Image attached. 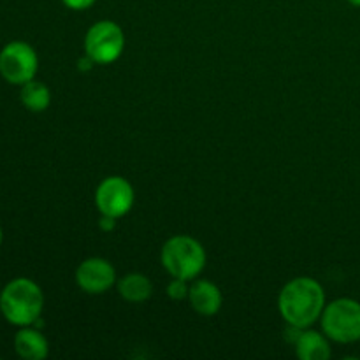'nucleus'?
I'll return each mask as SVG.
<instances>
[{
    "label": "nucleus",
    "mask_w": 360,
    "mask_h": 360,
    "mask_svg": "<svg viewBox=\"0 0 360 360\" xmlns=\"http://www.w3.org/2000/svg\"><path fill=\"white\" fill-rule=\"evenodd\" d=\"M188 292L190 287L186 285V280H181V278H172L167 287V295L172 301H183V299L188 297Z\"/></svg>",
    "instance_id": "obj_14"
},
{
    "label": "nucleus",
    "mask_w": 360,
    "mask_h": 360,
    "mask_svg": "<svg viewBox=\"0 0 360 360\" xmlns=\"http://www.w3.org/2000/svg\"><path fill=\"white\" fill-rule=\"evenodd\" d=\"M295 354L301 360H329L333 352L326 336L316 330L302 329L295 340Z\"/></svg>",
    "instance_id": "obj_11"
},
{
    "label": "nucleus",
    "mask_w": 360,
    "mask_h": 360,
    "mask_svg": "<svg viewBox=\"0 0 360 360\" xmlns=\"http://www.w3.org/2000/svg\"><path fill=\"white\" fill-rule=\"evenodd\" d=\"M44 306V295L28 278H16L0 294V311L4 319L18 327H28L39 320Z\"/></svg>",
    "instance_id": "obj_2"
},
{
    "label": "nucleus",
    "mask_w": 360,
    "mask_h": 360,
    "mask_svg": "<svg viewBox=\"0 0 360 360\" xmlns=\"http://www.w3.org/2000/svg\"><path fill=\"white\" fill-rule=\"evenodd\" d=\"M320 319L329 340L343 345L360 341V302L355 299L341 297L329 302Z\"/></svg>",
    "instance_id": "obj_4"
},
{
    "label": "nucleus",
    "mask_w": 360,
    "mask_h": 360,
    "mask_svg": "<svg viewBox=\"0 0 360 360\" xmlns=\"http://www.w3.org/2000/svg\"><path fill=\"white\" fill-rule=\"evenodd\" d=\"M63 6L69 7L72 11H86L94 6L97 0H62Z\"/></svg>",
    "instance_id": "obj_15"
},
{
    "label": "nucleus",
    "mask_w": 360,
    "mask_h": 360,
    "mask_svg": "<svg viewBox=\"0 0 360 360\" xmlns=\"http://www.w3.org/2000/svg\"><path fill=\"white\" fill-rule=\"evenodd\" d=\"M95 204L101 214L111 218H122L132 210L134 188L122 176H109L102 179L95 192Z\"/></svg>",
    "instance_id": "obj_7"
},
{
    "label": "nucleus",
    "mask_w": 360,
    "mask_h": 360,
    "mask_svg": "<svg viewBox=\"0 0 360 360\" xmlns=\"http://www.w3.org/2000/svg\"><path fill=\"white\" fill-rule=\"evenodd\" d=\"M0 245H2V229H0Z\"/></svg>",
    "instance_id": "obj_18"
},
{
    "label": "nucleus",
    "mask_w": 360,
    "mask_h": 360,
    "mask_svg": "<svg viewBox=\"0 0 360 360\" xmlns=\"http://www.w3.org/2000/svg\"><path fill=\"white\" fill-rule=\"evenodd\" d=\"M98 225H101V229H102V231H105V232H111L112 229H115V225H116V218H111V217H104V214H102V218H101V221H98Z\"/></svg>",
    "instance_id": "obj_16"
},
{
    "label": "nucleus",
    "mask_w": 360,
    "mask_h": 360,
    "mask_svg": "<svg viewBox=\"0 0 360 360\" xmlns=\"http://www.w3.org/2000/svg\"><path fill=\"white\" fill-rule=\"evenodd\" d=\"M160 260L172 278L190 281L206 267V252L197 239L190 236H174L162 246Z\"/></svg>",
    "instance_id": "obj_3"
},
{
    "label": "nucleus",
    "mask_w": 360,
    "mask_h": 360,
    "mask_svg": "<svg viewBox=\"0 0 360 360\" xmlns=\"http://www.w3.org/2000/svg\"><path fill=\"white\" fill-rule=\"evenodd\" d=\"M326 292L316 280L308 276L288 281L278 297V309L285 322L297 329H308L322 316Z\"/></svg>",
    "instance_id": "obj_1"
},
{
    "label": "nucleus",
    "mask_w": 360,
    "mask_h": 360,
    "mask_svg": "<svg viewBox=\"0 0 360 360\" xmlns=\"http://www.w3.org/2000/svg\"><path fill=\"white\" fill-rule=\"evenodd\" d=\"M118 294L125 301L139 304V302L148 301L151 297L153 285H151V281L144 274L130 273L118 281Z\"/></svg>",
    "instance_id": "obj_12"
},
{
    "label": "nucleus",
    "mask_w": 360,
    "mask_h": 360,
    "mask_svg": "<svg viewBox=\"0 0 360 360\" xmlns=\"http://www.w3.org/2000/svg\"><path fill=\"white\" fill-rule=\"evenodd\" d=\"M188 301L192 304V308L202 316L217 315L220 311L221 304H224L220 288L207 280H197L190 287Z\"/></svg>",
    "instance_id": "obj_9"
},
{
    "label": "nucleus",
    "mask_w": 360,
    "mask_h": 360,
    "mask_svg": "<svg viewBox=\"0 0 360 360\" xmlns=\"http://www.w3.org/2000/svg\"><path fill=\"white\" fill-rule=\"evenodd\" d=\"M125 34L115 21L102 20L91 25L84 37V51L98 65H108L122 56Z\"/></svg>",
    "instance_id": "obj_5"
},
{
    "label": "nucleus",
    "mask_w": 360,
    "mask_h": 360,
    "mask_svg": "<svg viewBox=\"0 0 360 360\" xmlns=\"http://www.w3.org/2000/svg\"><path fill=\"white\" fill-rule=\"evenodd\" d=\"M116 271L105 259L91 257L79 264L76 271V283L83 292L98 295L108 292L115 285Z\"/></svg>",
    "instance_id": "obj_8"
},
{
    "label": "nucleus",
    "mask_w": 360,
    "mask_h": 360,
    "mask_svg": "<svg viewBox=\"0 0 360 360\" xmlns=\"http://www.w3.org/2000/svg\"><path fill=\"white\" fill-rule=\"evenodd\" d=\"M348 2H350L352 6H355V7H360V0H348Z\"/></svg>",
    "instance_id": "obj_17"
},
{
    "label": "nucleus",
    "mask_w": 360,
    "mask_h": 360,
    "mask_svg": "<svg viewBox=\"0 0 360 360\" xmlns=\"http://www.w3.org/2000/svg\"><path fill=\"white\" fill-rule=\"evenodd\" d=\"M39 58L30 44L21 41L9 42L0 51V74L11 84H21L32 81L37 74Z\"/></svg>",
    "instance_id": "obj_6"
},
{
    "label": "nucleus",
    "mask_w": 360,
    "mask_h": 360,
    "mask_svg": "<svg viewBox=\"0 0 360 360\" xmlns=\"http://www.w3.org/2000/svg\"><path fill=\"white\" fill-rule=\"evenodd\" d=\"M20 98L28 111L42 112L49 108V102H51V91H49V88L46 86L44 83L32 79L23 84Z\"/></svg>",
    "instance_id": "obj_13"
},
{
    "label": "nucleus",
    "mask_w": 360,
    "mask_h": 360,
    "mask_svg": "<svg viewBox=\"0 0 360 360\" xmlns=\"http://www.w3.org/2000/svg\"><path fill=\"white\" fill-rule=\"evenodd\" d=\"M14 350L25 360H42L48 357L49 345L42 333L30 327H23L14 336Z\"/></svg>",
    "instance_id": "obj_10"
}]
</instances>
